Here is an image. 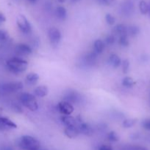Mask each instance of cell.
Wrapping results in <instances>:
<instances>
[{"mask_svg": "<svg viewBox=\"0 0 150 150\" xmlns=\"http://www.w3.org/2000/svg\"><path fill=\"white\" fill-rule=\"evenodd\" d=\"M7 66L11 73L19 74L26 70L28 62L26 60L19 57H13L7 62Z\"/></svg>", "mask_w": 150, "mask_h": 150, "instance_id": "cell-1", "label": "cell"}, {"mask_svg": "<svg viewBox=\"0 0 150 150\" xmlns=\"http://www.w3.org/2000/svg\"><path fill=\"white\" fill-rule=\"evenodd\" d=\"M18 145L24 150H38L40 148V142L35 138L30 136H23L19 139Z\"/></svg>", "mask_w": 150, "mask_h": 150, "instance_id": "cell-2", "label": "cell"}, {"mask_svg": "<svg viewBox=\"0 0 150 150\" xmlns=\"http://www.w3.org/2000/svg\"><path fill=\"white\" fill-rule=\"evenodd\" d=\"M19 100L24 106L30 110L31 111H35L38 110V103L35 99V97L32 94L26 93V92L21 93L19 96Z\"/></svg>", "mask_w": 150, "mask_h": 150, "instance_id": "cell-3", "label": "cell"}, {"mask_svg": "<svg viewBox=\"0 0 150 150\" xmlns=\"http://www.w3.org/2000/svg\"><path fill=\"white\" fill-rule=\"evenodd\" d=\"M23 83L20 81H13L3 83L0 85V94L7 95V94L13 93L22 89Z\"/></svg>", "mask_w": 150, "mask_h": 150, "instance_id": "cell-4", "label": "cell"}, {"mask_svg": "<svg viewBox=\"0 0 150 150\" xmlns=\"http://www.w3.org/2000/svg\"><path fill=\"white\" fill-rule=\"evenodd\" d=\"M16 21H17L16 23L18 26L21 32L24 34H29L32 32V26L24 15H19Z\"/></svg>", "mask_w": 150, "mask_h": 150, "instance_id": "cell-5", "label": "cell"}, {"mask_svg": "<svg viewBox=\"0 0 150 150\" xmlns=\"http://www.w3.org/2000/svg\"><path fill=\"white\" fill-rule=\"evenodd\" d=\"M48 36L51 45H57L61 40V32L57 28L51 27L49 29Z\"/></svg>", "mask_w": 150, "mask_h": 150, "instance_id": "cell-6", "label": "cell"}, {"mask_svg": "<svg viewBox=\"0 0 150 150\" xmlns=\"http://www.w3.org/2000/svg\"><path fill=\"white\" fill-rule=\"evenodd\" d=\"M121 12L125 16H129L132 14L135 9L134 3L132 0H124L121 4Z\"/></svg>", "mask_w": 150, "mask_h": 150, "instance_id": "cell-7", "label": "cell"}, {"mask_svg": "<svg viewBox=\"0 0 150 150\" xmlns=\"http://www.w3.org/2000/svg\"><path fill=\"white\" fill-rule=\"evenodd\" d=\"M59 111L63 115H71L74 112L73 105L68 101H61L57 105Z\"/></svg>", "mask_w": 150, "mask_h": 150, "instance_id": "cell-8", "label": "cell"}, {"mask_svg": "<svg viewBox=\"0 0 150 150\" xmlns=\"http://www.w3.org/2000/svg\"><path fill=\"white\" fill-rule=\"evenodd\" d=\"M17 128V125L7 117L0 115V130H9Z\"/></svg>", "mask_w": 150, "mask_h": 150, "instance_id": "cell-9", "label": "cell"}, {"mask_svg": "<svg viewBox=\"0 0 150 150\" xmlns=\"http://www.w3.org/2000/svg\"><path fill=\"white\" fill-rule=\"evenodd\" d=\"M15 51L19 55H29L32 53V49L29 45L24 43L18 44L15 48Z\"/></svg>", "mask_w": 150, "mask_h": 150, "instance_id": "cell-10", "label": "cell"}, {"mask_svg": "<svg viewBox=\"0 0 150 150\" xmlns=\"http://www.w3.org/2000/svg\"><path fill=\"white\" fill-rule=\"evenodd\" d=\"M64 134L66 137L69 139H75L79 134L78 126H70V127H66L64 130Z\"/></svg>", "mask_w": 150, "mask_h": 150, "instance_id": "cell-11", "label": "cell"}, {"mask_svg": "<svg viewBox=\"0 0 150 150\" xmlns=\"http://www.w3.org/2000/svg\"><path fill=\"white\" fill-rule=\"evenodd\" d=\"M78 129H79V133H82L87 136H92L93 133H94V130H93L91 126L88 123L83 122L79 123V125H78Z\"/></svg>", "mask_w": 150, "mask_h": 150, "instance_id": "cell-12", "label": "cell"}, {"mask_svg": "<svg viewBox=\"0 0 150 150\" xmlns=\"http://www.w3.org/2000/svg\"><path fill=\"white\" fill-rule=\"evenodd\" d=\"M61 121L66 127H70V126H78L77 121L74 117L70 115H64L61 117Z\"/></svg>", "mask_w": 150, "mask_h": 150, "instance_id": "cell-13", "label": "cell"}, {"mask_svg": "<svg viewBox=\"0 0 150 150\" xmlns=\"http://www.w3.org/2000/svg\"><path fill=\"white\" fill-rule=\"evenodd\" d=\"M49 93V89L46 86L41 85L37 86L34 90V95L38 98H44Z\"/></svg>", "mask_w": 150, "mask_h": 150, "instance_id": "cell-14", "label": "cell"}, {"mask_svg": "<svg viewBox=\"0 0 150 150\" xmlns=\"http://www.w3.org/2000/svg\"><path fill=\"white\" fill-rule=\"evenodd\" d=\"M109 62L114 68H117L121 64V60L119 56L115 54H112L109 57Z\"/></svg>", "mask_w": 150, "mask_h": 150, "instance_id": "cell-15", "label": "cell"}, {"mask_svg": "<svg viewBox=\"0 0 150 150\" xmlns=\"http://www.w3.org/2000/svg\"><path fill=\"white\" fill-rule=\"evenodd\" d=\"M55 13L56 16L60 20L64 21L67 18V11H66V9L64 7H63V6H59V7H57V9H56Z\"/></svg>", "mask_w": 150, "mask_h": 150, "instance_id": "cell-16", "label": "cell"}, {"mask_svg": "<svg viewBox=\"0 0 150 150\" xmlns=\"http://www.w3.org/2000/svg\"><path fill=\"white\" fill-rule=\"evenodd\" d=\"M38 79H39V76L36 73H29L26 76V82H27V83L31 85L36 83L38 82Z\"/></svg>", "mask_w": 150, "mask_h": 150, "instance_id": "cell-17", "label": "cell"}, {"mask_svg": "<svg viewBox=\"0 0 150 150\" xmlns=\"http://www.w3.org/2000/svg\"><path fill=\"white\" fill-rule=\"evenodd\" d=\"M127 29H128L127 26H125L124 24L120 23V24H118L115 26L114 32L115 33L117 34V35H119V36L123 35H128Z\"/></svg>", "mask_w": 150, "mask_h": 150, "instance_id": "cell-18", "label": "cell"}, {"mask_svg": "<svg viewBox=\"0 0 150 150\" xmlns=\"http://www.w3.org/2000/svg\"><path fill=\"white\" fill-rule=\"evenodd\" d=\"M94 51L96 54H101L104 49V42L101 40H96L94 43Z\"/></svg>", "mask_w": 150, "mask_h": 150, "instance_id": "cell-19", "label": "cell"}, {"mask_svg": "<svg viewBox=\"0 0 150 150\" xmlns=\"http://www.w3.org/2000/svg\"><path fill=\"white\" fill-rule=\"evenodd\" d=\"M149 4H147L146 1L144 0H141L139 3V10L141 14L146 15L149 13Z\"/></svg>", "mask_w": 150, "mask_h": 150, "instance_id": "cell-20", "label": "cell"}, {"mask_svg": "<svg viewBox=\"0 0 150 150\" xmlns=\"http://www.w3.org/2000/svg\"><path fill=\"white\" fill-rule=\"evenodd\" d=\"M135 82L134 81L133 79L129 76L124 78L123 80H122V85L125 87H132L135 85Z\"/></svg>", "mask_w": 150, "mask_h": 150, "instance_id": "cell-21", "label": "cell"}, {"mask_svg": "<svg viewBox=\"0 0 150 150\" xmlns=\"http://www.w3.org/2000/svg\"><path fill=\"white\" fill-rule=\"evenodd\" d=\"M136 122V119H126V120H124L123 121L122 125H123V127H124V128H130L132 126L135 125Z\"/></svg>", "mask_w": 150, "mask_h": 150, "instance_id": "cell-22", "label": "cell"}, {"mask_svg": "<svg viewBox=\"0 0 150 150\" xmlns=\"http://www.w3.org/2000/svg\"><path fill=\"white\" fill-rule=\"evenodd\" d=\"M140 32V29L137 26H130L127 29L128 35H131L132 37H135L138 35Z\"/></svg>", "mask_w": 150, "mask_h": 150, "instance_id": "cell-23", "label": "cell"}, {"mask_svg": "<svg viewBox=\"0 0 150 150\" xmlns=\"http://www.w3.org/2000/svg\"><path fill=\"white\" fill-rule=\"evenodd\" d=\"M119 43L121 46L127 47L129 44V40H128V35H123L119 36Z\"/></svg>", "mask_w": 150, "mask_h": 150, "instance_id": "cell-24", "label": "cell"}, {"mask_svg": "<svg viewBox=\"0 0 150 150\" xmlns=\"http://www.w3.org/2000/svg\"><path fill=\"white\" fill-rule=\"evenodd\" d=\"M107 139L112 142H116L119 140V136L115 131H110L107 134Z\"/></svg>", "mask_w": 150, "mask_h": 150, "instance_id": "cell-25", "label": "cell"}, {"mask_svg": "<svg viewBox=\"0 0 150 150\" xmlns=\"http://www.w3.org/2000/svg\"><path fill=\"white\" fill-rule=\"evenodd\" d=\"M122 150H149L144 146H138V145H128L123 148Z\"/></svg>", "mask_w": 150, "mask_h": 150, "instance_id": "cell-26", "label": "cell"}, {"mask_svg": "<svg viewBox=\"0 0 150 150\" xmlns=\"http://www.w3.org/2000/svg\"><path fill=\"white\" fill-rule=\"evenodd\" d=\"M121 66H122V71L124 74H126L129 71V62L128 59H124L121 62Z\"/></svg>", "mask_w": 150, "mask_h": 150, "instance_id": "cell-27", "label": "cell"}, {"mask_svg": "<svg viewBox=\"0 0 150 150\" xmlns=\"http://www.w3.org/2000/svg\"><path fill=\"white\" fill-rule=\"evenodd\" d=\"M9 33L6 30L4 29H0V41L4 42V41L7 40L9 39Z\"/></svg>", "mask_w": 150, "mask_h": 150, "instance_id": "cell-28", "label": "cell"}, {"mask_svg": "<svg viewBox=\"0 0 150 150\" xmlns=\"http://www.w3.org/2000/svg\"><path fill=\"white\" fill-rule=\"evenodd\" d=\"M105 20L108 25H113L115 23V22H116V18H115V17L113 15L110 14V13H107V14H106Z\"/></svg>", "mask_w": 150, "mask_h": 150, "instance_id": "cell-29", "label": "cell"}, {"mask_svg": "<svg viewBox=\"0 0 150 150\" xmlns=\"http://www.w3.org/2000/svg\"><path fill=\"white\" fill-rule=\"evenodd\" d=\"M99 4L106 6L113 5L116 2V0H97Z\"/></svg>", "mask_w": 150, "mask_h": 150, "instance_id": "cell-30", "label": "cell"}, {"mask_svg": "<svg viewBox=\"0 0 150 150\" xmlns=\"http://www.w3.org/2000/svg\"><path fill=\"white\" fill-rule=\"evenodd\" d=\"M116 41V37L113 35H107V38H105V42L107 45H112Z\"/></svg>", "mask_w": 150, "mask_h": 150, "instance_id": "cell-31", "label": "cell"}, {"mask_svg": "<svg viewBox=\"0 0 150 150\" xmlns=\"http://www.w3.org/2000/svg\"><path fill=\"white\" fill-rule=\"evenodd\" d=\"M142 126L144 129L147 130H150V119L144 120L142 122Z\"/></svg>", "mask_w": 150, "mask_h": 150, "instance_id": "cell-32", "label": "cell"}, {"mask_svg": "<svg viewBox=\"0 0 150 150\" xmlns=\"http://www.w3.org/2000/svg\"><path fill=\"white\" fill-rule=\"evenodd\" d=\"M99 150H113L111 146H108V145H101L99 147Z\"/></svg>", "mask_w": 150, "mask_h": 150, "instance_id": "cell-33", "label": "cell"}, {"mask_svg": "<svg viewBox=\"0 0 150 150\" xmlns=\"http://www.w3.org/2000/svg\"><path fill=\"white\" fill-rule=\"evenodd\" d=\"M6 21V17L3 13H0V24L3 23L4 22Z\"/></svg>", "mask_w": 150, "mask_h": 150, "instance_id": "cell-34", "label": "cell"}, {"mask_svg": "<svg viewBox=\"0 0 150 150\" xmlns=\"http://www.w3.org/2000/svg\"><path fill=\"white\" fill-rule=\"evenodd\" d=\"M13 109H14L15 111H16V112H19V113H21L22 112L21 108V107L19 106V105H15L14 108H13Z\"/></svg>", "mask_w": 150, "mask_h": 150, "instance_id": "cell-35", "label": "cell"}, {"mask_svg": "<svg viewBox=\"0 0 150 150\" xmlns=\"http://www.w3.org/2000/svg\"><path fill=\"white\" fill-rule=\"evenodd\" d=\"M1 150H13V149L10 146H4V147L1 148Z\"/></svg>", "mask_w": 150, "mask_h": 150, "instance_id": "cell-36", "label": "cell"}, {"mask_svg": "<svg viewBox=\"0 0 150 150\" xmlns=\"http://www.w3.org/2000/svg\"><path fill=\"white\" fill-rule=\"evenodd\" d=\"M28 1H29L30 3H32V4H35V3L37 1V0H28Z\"/></svg>", "mask_w": 150, "mask_h": 150, "instance_id": "cell-37", "label": "cell"}, {"mask_svg": "<svg viewBox=\"0 0 150 150\" xmlns=\"http://www.w3.org/2000/svg\"><path fill=\"white\" fill-rule=\"evenodd\" d=\"M65 1H66V0H58V1H60V3H63V2H65Z\"/></svg>", "mask_w": 150, "mask_h": 150, "instance_id": "cell-38", "label": "cell"}, {"mask_svg": "<svg viewBox=\"0 0 150 150\" xmlns=\"http://www.w3.org/2000/svg\"><path fill=\"white\" fill-rule=\"evenodd\" d=\"M1 114H2V108L0 107V115H1Z\"/></svg>", "mask_w": 150, "mask_h": 150, "instance_id": "cell-39", "label": "cell"}, {"mask_svg": "<svg viewBox=\"0 0 150 150\" xmlns=\"http://www.w3.org/2000/svg\"><path fill=\"white\" fill-rule=\"evenodd\" d=\"M79 0H71L72 2H77V1H79Z\"/></svg>", "mask_w": 150, "mask_h": 150, "instance_id": "cell-40", "label": "cell"}, {"mask_svg": "<svg viewBox=\"0 0 150 150\" xmlns=\"http://www.w3.org/2000/svg\"><path fill=\"white\" fill-rule=\"evenodd\" d=\"M149 16H150V4H149Z\"/></svg>", "mask_w": 150, "mask_h": 150, "instance_id": "cell-41", "label": "cell"}, {"mask_svg": "<svg viewBox=\"0 0 150 150\" xmlns=\"http://www.w3.org/2000/svg\"><path fill=\"white\" fill-rule=\"evenodd\" d=\"M38 150H46V149H38Z\"/></svg>", "mask_w": 150, "mask_h": 150, "instance_id": "cell-42", "label": "cell"}]
</instances>
